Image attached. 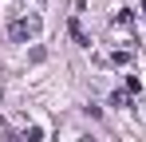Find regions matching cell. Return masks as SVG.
<instances>
[{"instance_id": "277c9868", "label": "cell", "mask_w": 146, "mask_h": 142, "mask_svg": "<svg viewBox=\"0 0 146 142\" xmlns=\"http://www.w3.org/2000/svg\"><path fill=\"white\" fill-rule=\"evenodd\" d=\"M44 138V130H40V126H28V142H40Z\"/></svg>"}, {"instance_id": "3957f363", "label": "cell", "mask_w": 146, "mask_h": 142, "mask_svg": "<svg viewBox=\"0 0 146 142\" xmlns=\"http://www.w3.org/2000/svg\"><path fill=\"white\" fill-rule=\"evenodd\" d=\"M111 59H115V63H119V67H126V63H130V51H115V55H111Z\"/></svg>"}, {"instance_id": "5b68a950", "label": "cell", "mask_w": 146, "mask_h": 142, "mask_svg": "<svg viewBox=\"0 0 146 142\" xmlns=\"http://www.w3.org/2000/svg\"><path fill=\"white\" fill-rule=\"evenodd\" d=\"M8 142H20V138H16V134H8Z\"/></svg>"}, {"instance_id": "7a4b0ae2", "label": "cell", "mask_w": 146, "mask_h": 142, "mask_svg": "<svg viewBox=\"0 0 146 142\" xmlns=\"http://www.w3.org/2000/svg\"><path fill=\"white\" fill-rule=\"evenodd\" d=\"M71 36H75V44H87V36H83V28H79V20H71Z\"/></svg>"}, {"instance_id": "6da1fadb", "label": "cell", "mask_w": 146, "mask_h": 142, "mask_svg": "<svg viewBox=\"0 0 146 142\" xmlns=\"http://www.w3.org/2000/svg\"><path fill=\"white\" fill-rule=\"evenodd\" d=\"M40 28H44V20H40L36 12L16 16V20L8 24V40H12V44H28V40H36V36H40Z\"/></svg>"}, {"instance_id": "8992f818", "label": "cell", "mask_w": 146, "mask_h": 142, "mask_svg": "<svg viewBox=\"0 0 146 142\" xmlns=\"http://www.w3.org/2000/svg\"><path fill=\"white\" fill-rule=\"evenodd\" d=\"M142 4H146V0H142Z\"/></svg>"}]
</instances>
